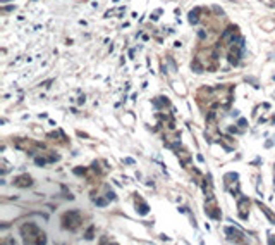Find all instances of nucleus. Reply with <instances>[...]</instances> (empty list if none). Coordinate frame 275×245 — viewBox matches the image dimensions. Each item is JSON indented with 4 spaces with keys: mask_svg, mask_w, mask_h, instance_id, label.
<instances>
[{
    "mask_svg": "<svg viewBox=\"0 0 275 245\" xmlns=\"http://www.w3.org/2000/svg\"><path fill=\"white\" fill-rule=\"evenodd\" d=\"M81 225V214L77 212V211H71V212H65L64 216H62V226L65 228V230H77Z\"/></svg>",
    "mask_w": 275,
    "mask_h": 245,
    "instance_id": "1",
    "label": "nucleus"
},
{
    "mask_svg": "<svg viewBox=\"0 0 275 245\" xmlns=\"http://www.w3.org/2000/svg\"><path fill=\"white\" fill-rule=\"evenodd\" d=\"M21 233H22V237L26 238V240H31V237H38V244L41 242H45L47 238H45V233H40L38 231V226L36 225H33V223H28V225H24V226L21 228Z\"/></svg>",
    "mask_w": 275,
    "mask_h": 245,
    "instance_id": "2",
    "label": "nucleus"
},
{
    "mask_svg": "<svg viewBox=\"0 0 275 245\" xmlns=\"http://www.w3.org/2000/svg\"><path fill=\"white\" fill-rule=\"evenodd\" d=\"M14 185H16V187H31V185H33V180H31V176L22 174V176H17V178L14 180Z\"/></svg>",
    "mask_w": 275,
    "mask_h": 245,
    "instance_id": "3",
    "label": "nucleus"
},
{
    "mask_svg": "<svg viewBox=\"0 0 275 245\" xmlns=\"http://www.w3.org/2000/svg\"><path fill=\"white\" fill-rule=\"evenodd\" d=\"M198 12H200V9H194V11H191V12H189V21H191L193 24H196V22H198Z\"/></svg>",
    "mask_w": 275,
    "mask_h": 245,
    "instance_id": "4",
    "label": "nucleus"
},
{
    "mask_svg": "<svg viewBox=\"0 0 275 245\" xmlns=\"http://www.w3.org/2000/svg\"><path fill=\"white\" fill-rule=\"evenodd\" d=\"M93 230H95V228L90 226V230L86 231V238H88V240H91V238H93Z\"/></svg>",
    "mask_w": 275,
    "mask_h": 245,
    "instance_id": "5",
    "label": "nucleus"
},
{
    "mask_svg": "<svg viewBox=\"0 0 275 245\" xmlns=\"http://www.w3.org/2000/svg\"><path fill=\"white\" fill-rule=\"evenodd\" d=\"M139 212H141V214H146V212H148V206H145V204H143V206L139 207Z\"/></svg>",
    "mask_w": 275,
    "mask_h": 245,
    "instance_id": "6",
    "label": "nucleus"
},
{
    "mask_svg": "<svg viewBox=\"0 0 275 245\" xmlns=\"http://www.w3.org/2000/svg\"><path fill=\"white\" fill-rule=\"evenodd\" d=\"M36 164H38V166H43V164H45V159H40V157H38V159H36Z\"/></svg>",
    "mask_w": 275,
    "mask_h": 245,
    "instance_id": "7",
    "label": "nucleus"
}]
</instances>
